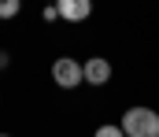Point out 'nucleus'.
Segmentation results:
<instances>
[{"instance_id": "nucleus-5", "label": "nucleus", "mask_w": 159, "mask_h": 137, "mask_svg": "<svg viewBox=\"0 0 159 137\" xmlns=\"http://www.w3.org/2000/svg\"><path fill=\"white\" fill-rule=\"evenodd\" d=\"M22 7V0H0V19H15Z\"/></svg>"}, {"instance_id": "nucleus-1", "label": "nucleus", "mask_w": 159, "mask_h": 137, "mask_svg": "<svg viewBox=\"0 0 159 137\" xmlns=\"http://www.w3.org/2000/svg\"><path fill=\"white\" fill-rule=\"evenodd\" d=\"M122 130H126V137H159V111H152V107H126Z\"/></svg>"}, {"instance_id": "nucleus-6", "label": "nucleus", "mask_w": 159, "mask_h": 137, "mask_svg": "<svg viewBox=\"0 0 159 137\" xmlns=\"http://www.w3.org/2000/svg\"><path fill=\"white\" fill-rule=\"evenodd\" d=\"M96 137H126V130H122V126H100Z\"/></svg>"}, {"instance_id": "nucleus-3", "label": "nucleus", "mask_w": 159, "mask_h": 137, "mask_svg": "<svg viewBox=\"0 0 159 137\" xmlns=\"http://www.w3.org/2000/svg\"><path fill=\"white\" fill-rule=\"evenodd\" d=\"M89 11H93V0H59V15H63L67 22L89 19Z\"/></svg>"}, {"instance_id": "nucleus-2", "label": "nucleus", "mask_w": 159, "mask_h": 137, "mask_svg": "<svg viewBox=\"0 0 159 137\" xmlns=\"http://www.w3.org/2000/svg\"><path fill=\"white\" fill-rule=\"evenodd\" d=\"M52 78H56V85H59V89H74V85L85 82V63L70 59V56H63V59H56V63H52Z\"/></svg>"}, {"instance_id": "nucleus-7", "label": "nucleus", "mask_w": 159, "mask_h": 137, "mask_svg": "<svg viewBox=\"0 0 159 137\" xmlns=\"http://www.w3.org/2000/svg\"><path fill=\"white\" fill-rule=\"evenodd\" d=\"M0 137H7V134H0Z\"/></svg>"}, {"instance_id": "nucleus-4", "label": "nucleus", "mask_w": 159, "mask_h": 137, "mask_svg": "<svg viewBox=\"0 0 159 137\" xmlns=\"http://www.w3.org/2000/svg\"><path fill=\"white\" fill-rule=\"evenodd\" d=\"M107 78H111V63H107V59L96 56V59L85 63V82H89V85H104Z\"/></svg>"}]
</instances>
